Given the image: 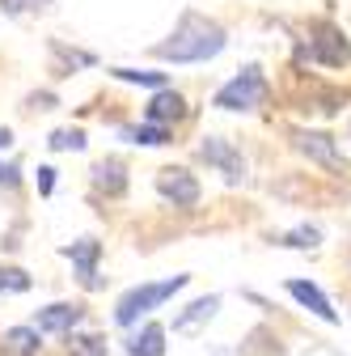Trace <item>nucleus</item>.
Returning a JSON list of instances; mask_svg holds the SVG:
<instances>
[{"instance_id": "1", "label": "nucleus", "mask_w": 351, "mask_h": 356, "mask_svg": "<svg viewBox=\"0 0 351 356\" xmlns=\"http://www.w3.org/2000/svg\"><path fill=\"white\" fill-rule=\"evenodd\" d=\"M221 51H225V30L199 13H187L178 22V30L169 34V42H157V56L173 60V64H203Z\"/></svg>"}, {"instance_id": "2", "label": "nucleus", "mask_w": 351, "mask_h": 356, "mask_svg": "<svg viewBox=\"0 0 351 356\" xmlns=\"http://www.w3.org/2000/svg\"><path fill=\"white\" fill-rule=\"evenodd\" d=\"M191 276H169V280H153V284H136V289H127L114 305V323L119 327H131L140 314H148V309H157L161 301H169L178 289H187Z\"/></svg>"}, {"instance_id": "3", "label": "nucleus", "mask_w": 351, "mask_h": 356, "mask_svg": "<svg viewBox=\"0 0 351 356\" xmlns=\"http://www.w3.org/2000/svg\"><path fill=\"white\" fill-rule=\"evenodd\" d=\"M267 102V76H262L258 64H246L229 85H221V94H216V106L221 111H254Z\"/></svg>"}, {"instance_id": "4", "label": "nucleus", "mask_w": 351, "mask_h": 356, "mask_svg": "<svg viewBox=\"0 0 351 356\" xmlns=\"http://www.w3.org/2000/svg\"><path fill=\"white\" fill-rule=\"evenodd\" d=\"M309 60L326 64V68H343L351 64V42L334 22H314L309 26Z\"/></svg>"}, {"instance_id": "5", "label": "nucleus", "mask_w": 351, "mask_h": 356, "mask_svg": "<svg viewBox=\"0 0 351 356\" xmlns=\"http://www.w3.org/2000/svg\"><path fill=\"white\" fill-rule=\"evenodd\" d=\"M157 191L173 204V208H195L199 204V178L182 165H165L157 174Z\"/></svg>"}, {"instance_id": "6", "label": "nucleus", "mask_w": 351, "mask_h": 356, "mask_svg": "<svg viewBox=\"0 0 351 356\" xmlns=\"http://www.w3.org/2000/svg\"><path fill=\"white\" fill-rule=\"evenodd\" d=\"M199 157H203L216 174H225V183H241V178H246V157H241L225 136H207V140L199 145Z\"/></svg>"}, {"instance_id": "7", "label": "nucleus", "mask_w": 351, "mask_h": 356, "mask_svg": "<svg viewBox=\"0 0 351 356\" xmlns=\"http://www.w3.org/2000/svg\"><path fill=\"white\" fill-rule=\"evenodd\" d=\"M292 145L309 157V161L347 174V165H343V157H339V149H334V136H326V131H305V127H296V131H292Z\"/></svg>"}, {"instance_id": "8", "label": "nucleus", "mask_w": 351, "mask_h": 356, "mask_svg": "<svg viewBox=\"0 0 351 356\" xmlns=\"http://www.w3.org/2000/svg\"><path fill=\"white\" fill-rule=\"evenodd\" d=\"M85 318V309L80 305H68V301H55L47 309H38V327L34 331H51V335H68L76 323Z\"/></svg>"}, {"instance_id": "9", "label": "nucleus", "mask_w": 351, "mask_h": 356, "mask_svg": "<svg viewBox=\"0 0 351 356\" xmlns=\"http://www.w3.org/2000/svg\"><path fill=\"white\" fill-rule=\"evenodd\" d=\"M288 293L305 305V309H314V314L322 318V323H339V314H334V305H330V297L318 289V284H309V280H288Z\"/></svg>"}, {"instance_id": "10", "label": "nucleus", "mask_w": 351, "mask_h": 356, "mask_svg": "<svg viewBox=\"0 0 351 356\" xmlns=\"http://www.w3.org/2000/svg\"><path fill=\"white\" fill-rule=\"evenodd\" d=\"M144 119H148L153 127H165V123H178V119H187V102H182V94H173V89H161V94L148 102Z\"/></svg>"}, {"instance_id": "11", "label": "nucleus", "mask_w": 351, "mask_h": 356, "mask_svg": "<svg viewBox=\"0 0 351 356\" xmlns=\"http://www.w3.org/2000/svg\"><path fill=\"white\" fill-rule=\"evenodd\" d=\"M72 263H76V272H80V280L89 284V289H98V254H102V246L94 242V238H80V242H72L68 250H64Z\"/></svg>"}, {"instance_id": "12", "label": "nucleus", "mask_w": 351, "mask_h": 356, "mask_svg": "<svg viewBox=\"0 0 351 356\" xmlns=\"http://www.w3.org/2000/svg\"><path fill=\"white\" fill-rule=\"evenodd\" d=\"M94 187L106 191V195H123V191H127V165H123L119 157L98 161V165H94Z\"/></svg>"}, {"instance_id": "13", "label": "nucleus", "mask_w": 351, "mask_h": 356, "mask_svg": "<svg viewBox=\"0 0 351 356\" xmlns=\"http://www.w3.org/2000/svg\"><path fill=\"white\" fill-rule=\"evenodd\" d=\"M42 339L34 327H9L5 339H0V356H38Z\"/></svg>"}, {"instance_id": "14", "label": "nucleus", "mask_w": 351, "mask_h": 356, "mask_svg": "<svg viewBox=\"0 0 351 356\" xmlns=\"http://www.w3.org/2000/svg\"><path fill=\"white\" fill-rule=\"evenodd\" d=\"M127 356H165V327L148 323L140 335L127 339Z\"/></svg>"}, {"instance_id": "15", "label": "nucleus", "mask_w": 351, "mask_h": 356, "mask_svg": "<svg viewBox=\"0 0 351 356\" xmlns=\"http://www.w3.org/2000/svg\"><path fill=\"white\" fill-rule=\"evenodd\" d=\"M216 305H221V297H199L182 318H173V331H191L195 323H203V318H212L216 314Z\"/></svg>"}, {"instance_id": "16", "label": "nucleus", "mask_w": 351, "mask_h": 356, "mask_svg": "<svg viewBox=\"0 0 351 356\" xmlns=\"http://www.w3.org/2000/svg\"><path fill=\"white\" fill-rule=\"evenodd\" d=\"M123 136H127L131 145L157 149V145H169V127H153V123H144V127H123Z\"/></svg>"}, {"instance_id": "17", "label": "nucleus", "mask_w": 351, "mask_h": 356, "mask_svg": "<svg viewBox=\"0 0 351 356\" xmlns=\"http://www.w3.org/2000/svg\"><path fill=\"white\" fill-rule=\"evenodd\" d=\"M47 145H51L55 153H68V149L80 153V149H85V131H80V127H60V131H51Z\"/></svg>"}, {"instance_id": "18", "label": "nucleus", "mask_w": 351, "mask_h": 356, "mask_svg": "<svg viewBox=\"0 0 351 356\" xmlns=\"http://www.w3.org/2000/svg\"><path fill=\"white\" fill-rule=\"evenodd\" d=\"M110 76L119 81H131V85H165V72H140V68H110Z\"/></svg>"}, {"instance_id": "19", "label": "nucleus", "mask_w": 351, "mask_h": 356, "mask_svg": "<svg viewBox=\"0 0 351 356\" xmlns=\"http://www.w3.org/2000/svg\"><path fill=\"white\" fill-rule=\"evenodd\" d=\"M72 352L76 356H106V343L98 335H72Z\"/></svg>"}, {"instance_id": "20", "label": "nucleus", "mask_w": 351, "mask_h": 356, "mask_svg": "<svg viewBox=\"0 0 351 356\" xmlns=\"http://www.w3.org/2000/svg\"><path fill=\"white\" fill-rule=\"evenodd\" d=\"M0 289H13V293H26L30 289V276L22 267H0Z\"/></svg>"}, {"instance_id": "21", "label": "nucleus", "mask_w": 351, "mask_h": 356, "mask_svg": "<svg viewBox=\"0 0 351 356\" xmlns=\"http://www.w3.org/2000/svg\"><path fill=\"white\" fill-rule=\"evenodd\" d=\"M318 242H322L318 229H292V234H284V246H300V250H314Z\"/></svg>"}, {"instance_id": "22", "label": "nucleus", "mask_w": 351, "mask_h": 356, "mask_svg": "<svg viewBox=\"0 0 351 356\" xmlns=\"http://www.w3.org/2000/svg\"><path fill=\"white\" fill-rule=\"evenodd\" d=\"M51 187H55V170H51V165H42V170H38V191H42V195H51Z\"/></svg>"}, {"instance_id": "23", "label": "nucleus", "mask_w": 351, "mask_h": 356, "mask_svg": "<svg viewBox=\"0 0 351 356\" xmlns=\"http://www.w3.org/2000/svg\"><path fill=\"white\" fill-rule=\"evenodd\" d=\"M0 183L13 187V183H17V170H13V165H0Z\"/></svg>"}, {"instance_id": "24", "label": "nucleus", "mask_w": 351, "mask_h": 356, "mask_svg": "<svg viewBox=\"0 0 351 356\" xmlns=\"http://www.w3.org/2000/svg\"><path fill=\"white\" fill-rule=\"evenodd\" d=\"M0 9H5V13H22L26 0H0Z\"/></svg>"}, {"instance_id": "25", "label": "nucleus", "mask_w": 351, "mask_h": 356, "mask_svg": "<svg viewBox=\"0 0 351 356\" xmlns=\"http://www.w3.org/2000/svg\"><path fill=\"white\" fill-rule=\"evenodd\" d=\"M9 145H13V131H9V127H0V149H9Z\"/></svg>"}]
</instances>
